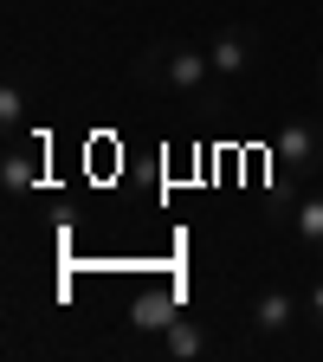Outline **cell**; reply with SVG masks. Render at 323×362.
<instances>
[{"label":"cell","mask_w":323,"mask_h":362,"mask_svg":"<svg viewBox=\"0 0 323 362\" xmlns=\"http://www.w3.org/2000/svg\"><path fill=\"white\" fill-rule=\"evenodd\" d=\"M162 90H181V98H194L201 110H226L220 71L207 59V45H175V39H162Z\"/></svg>","instance_id":"cell-1"},{"label":"cell","mask_w":323,"mask_h":362,"mask_svg":"<svg viewBox=\"0 0 323 362\" xmlns=\"http://www.w3.org/2000/svg\"><path fill=\"white\" fill-rule=\"evenodd\" d=\"M271 162H278L285 181H317L323 175V123L291 117L278 136H271Z\"/></svg>","instance_id":"cell-2"},{"label":"cell","mask_w":323,"mask_h":362,"mask_svg":"<svg viewBox=\"0 0 323 362\" xmlns=\"http://www.w3.org/2000/svg\"><path fill=\"white\" fill-rule=\"evenodd\" d=\"M207 59H213L220 78H246V71L259 65V33H252V26H220V33L207 39Z\"/></svg>","instance_id":"cell-3"},{"label":"cell","mask_w":323,"mask_h":362,"mask_svg":"<svg viewBox=\"0 0 323 362\" xmlns=\"http://www.w3.org/2000/svg\"><path fill=\"white\" fill-rule=\"evenodd\" d=\"M298 317H304V304H298L285 285H265V291L246 304V324H252L259 337H285V330L298 324Z\"/></svg>","instance_id":"cell-4"},{"label":"cell","mask_w":323,"mask_h":362,"mask_svg":"<svg viewBox=\"0 0 323 362\" xmlns=\"http://www.w3.org/2000/svg\"><path fill=\"white\" fill-rule=\"evenodd\" d=\"M168 362H194V356H207V330L194 324V317H175V324L162 330V343H155Z\"/></svg>","instance_id":"cell-5"},{"label":"cell","mask_w":323,"mask_h":362,"mask_svg":"<svg viewBox=\"0 0 323 362\" xmlns=\"http://www.w3.org/2000/svg\"><path fill=\"white\" fill-rule=\"evenodd\" d=\"M175 317H181V310H175V291H168V285H155V291H143V298L129 304V324H136V330H168Z\"/></svg>","instance_id":"cell-6"},{"label":"cell","mask_w":323,"mask_h":362,"mask_svg":"<svg viewBox=\"0 0 323 362\" xmlns=\"http://www.w3.org/2000/svg\"><path fill=\"white\" fill-rule=\"evenodd\" d=\"M291 233H298V246L323 252V194H304V201L291 207Z\"/></svg>","instance_id":"cell-7"},{"label":"cell","mask_w":323,"mask_h":362,"mask_svg":"<svg viewBox=\"0 0 323 362\" xmlns=\"http://www.w3.org/2000/svg\"><path fill=\"white\" fill-rule=\"evenodd\" d=\"M0 181H7V194L39 188V156H33V149H7V162H0Z\"/></svg>","instance_id":"cell-8"},{"label":"cell","mask_w":323,"mask_h":362,"mask_svg":"<svg viewBox=\"0 0 323 362\" xmlns=\"http://www.w3.org/2000/svg\"><path fill=\"white\" fill-rule=\"evenodd\" d=\"M0 123H7V129H20V123H26V84H20V78L0 84Z\"/></svg>","instance_id":"cell-9"},{"label":"cell","mask_w":323,"mask_h":362,"mask_svg":"<svg viewBox=\"0 0 323 362\" xmlns=\"http://www.w3.org/2000/svg\"><path fill=\"white\" fill-rule=\"evenodd\" d=\"M304 324H310V330L323 337V279H317V285L304 291Z\"/></svg>","instance_id":"cell-10"},{"label":"cell","mask_w":323,"mask_h":362,"mask_svg":"<svg viewBox=\"0 0 323 362\" xmlns=\"http://www.w3.org/2000/svg\"><path fill=\"white\" fill-rule=\"evenodd\" d=\"M317 90H323V59H317Z\"/></svg>","instance_id":"cell-11"},{"label":"cell","mask_w":323,"mask_h":362,"mask_svg":"<svg viewBox=\"0 0 323 362\" xmlns=\"http://www.w3.org/2000/svg\"><path fill=\"white\" fill-rule=\"evenodd\" d=\"M317 13H323V0H317Z\"/></svg>","instance_id":"cell-12"}]
</instances>
